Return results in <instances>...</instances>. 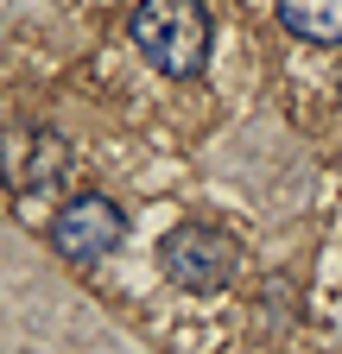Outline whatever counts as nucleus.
I'll return each mask as SVG.
<instances>
[{"instance_id": "2", "label": "nucleus", "mask_w": 342, "mask_h": 354, "mask_svg": "<svg viewBox=\"0 0 342 354\" xmlns=\"http://www.w3.org/2000/svg\"><path fill=\"white\" fill-rule=\"evenodd\" d=\"M159 266H165V279L184 285V291H222L235 279V241L203 228V221H184V228L165 234Z\"/></svg>"}, {"instance_id": "1", "label": "nucleus", "mask_w": 342, "mask_h": 354, "mask_svg": "<svg viewBox=\"0 0 342 354\" xmlns=\"http://www.w3.org/2000/svg\"><path fill=\"white\" fill-rule=\"evenodd\" d=\"M127 32H134V51L165 76H197L209 57V13L197 0H140Z\"/></svg>"}, {"instance_id": "4", "label": "nucleus", "mask_w": 342, "mask_h": 354, "mask_svg": "<svg viewBox=\"0 0 342 354\" xmlns=\"http://www.w3.org/2000/svg\"><path fill=\"white\" fill-rule=\"evenodd\" d=\"M279 19L305 44H342V0H279Z\"/></svg>"}, {"instance_id": "3", "label": "nucleus", "mask_w": 342, "mask_h": 354, "mask_svg": "<svg viewBox=\"0 0 342 354\" xmlns=\"http://www.w3.org/2000/svg\"><path fill=\"white\" fill-rule=\"evenodd\" d=\"M120 234H127V215H120L108 196H70V203L57 209V221H51V247H57L64 259H76V266L114 253Z\"/></svg>"}]
</instances>
